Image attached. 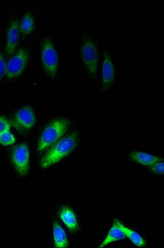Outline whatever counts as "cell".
<instances>
[{"instance_id":"obj_1","label":"cell","mask_w":164,"mask_h":248,"mask_svg":"<svg viewBox=\"0 0 164 248\" xmlns=\"http://www.w3.org/2000/svg\"><path fill=\"white\" fill-rule=\"evenodd\" d=\"M77 141V134L73 133L70 136L56 142L41 159L40 165L41 169H48L68 156L75 149Z\"/></svg>"},{"instance_id":"obj_2","label":"cell","mask_w":164,"mask_h":248,"mask_svg":"<svg viewBox=\"0 0 164 248\" xmlns=\"http://www.w3.org/2000/svg\"><path fill=\"white\" fill-rule=\"evenodd\" d=\"M68 125V120L65 118H58L51 122L40 137L38 151L41 152L57 142L67 132Z\"/></svg>"},{"instance_id":"obj_3","label":"cell","mask_w":164,"mask_h":248,"mask_svg":"<svg viewBox=\"0 0 164 248\" xmlns=\"http://www.w3.org/2000/svg\"><path fill=\"white\" fill-rule=\"evenodd\" d=\"M81 60L88 76L96 78L98 66V50L96 43L91 38H85L81 48Z\"/></svg>"},{"instance_id":"obj_4","label":"cell","mask_w":164,"mask_h":248,"mask_svg":"<svg viewBox=\"0 0 164 248\" xmlns=\"http://www.w3.org/2000/svg\"><path fill=\"white\" fill-rule=\"evenodd\" d=\"M40 56L45 72L51 78H55L59 67V59L54 43L50 38L46 37L43 39Z\"/></svg>"},{"instance_id":"obj_5","label":"cell","mask_w":164,"mask_h":248,"mask_svg":"<svg viewBox=\"0 0 164 248\" xmlns=\"http://www.w3.org/2000/svg\"><path fill=\"white\" fill-rule=\"evenodd\" d=\"M29 59L27 49L20 48L7 63V75L9 79H14L23 74Z\"/></svg>"},{"instance_id":"obj_6","label":"cell","mask_w":164,"mask_h":248,"mask_svg":"<svg viewBox=\"0 0 164 248\" xmlns=\"http://www.w3.org/2000/svg\"><path fill=\"white\" fill-rule=\"evenodd\" d=\"M12 162L16 172L21 176H25L29 171L30 155L26 143H21L14 147L12 152Z\"/></svg>"},{"instance_id":"obj_7","label":"cell","mask_w":164,"mask_h":248,"mask_svg":"<svg viewBox=\"0 0 164 248\" xmlns=\"http://www.w3.org/2000/svg\"><path fill=\"white\" fill-rule=\"evenodd\" d=\"M36 124L35 113L32 108L25 107L20 108L14 114L12 125L20 131L32 129Z\"/></svg>"},{"instance_id":"obj_8","label":"cell","mask_w":164,"mask_h":248,"mask_svg":"<svg viewBox=\"0 0 164 248\" xmlns=\"http://www.w3.org/2000/svg\"><path fill=\"white\" fill-rule=\"evenodd\" d=\"M116 78V70L111 58L110 52L104 50L103 61L102 65V87L104 90H107L112 87Z\"/></svg>"},{"instance_id":"obj_9","label":"cell","mask_w":164,"mask_h":248,"mask_svg":"<svg viewBox=\"0 0 164 248\" xmlns=\"http://www.w3.org/2000/svg\"><path fill=\"white\" fill-rule=\"evenodd\" d=\"M20 34V25L17 19L13 20L7 32L6 51L8 55L14 54L18 43Z\"/></svg>"},{"instance_id":"obj_10","label":"cell","mask_w":164,"mask_h":248,"mask_svg":"<svg viewBox=\"0 0 164 248\" xmlns=\"http://www.w3.org/2000/svg\"><path fill=\"white\" fill-rule=\"evenodd\" d=\"M119 222V220L117 219L114 220L112 228H111L110 231H109L104 241L99 246V248L105 247L107 244L114 242L120 241V240L125 238L126 236H125L124 232H123L121 227H120Z\"/></svg>"},{"instance_id":"obj_11","label":"cell","mask_w":164,"mask_h":248,"mask_svg":"<svg viewBox=\"0 0 164 248\" xmlns=\"http://www.w3.org/2000/svg\"><path fill=\"white\" fill-rule=\"evenodd\" d=\"M60 218L72 232L78 230L77 218L74 211L69 207H63L60 212Z\"/></svg>"},{"instance_id":"obj_12","label":"cell","mask_w":164,"mask_h":248,"mask_svg":"<svg viewBox=\"0 0 164 248\" xmlns=\"http://www.w3.org/2000/svg\"><path fill=\"white\" fill-rule=\"evenodd\" d=\"M130 158L133 161L145 166H151L163 161L161 158L143 152H133L131 153Z\"/></svg>"},{"instance_id":"obj_13","label":"cell","mask_w":164,"mask_h":248,"mask_svg":"<svg viewBox=\"0 0 164 248\" xmlns=\"http://www.w3.org/2000/svg\"><path fill=\"white\" fill-rule=\"evenodd\" d=\"M54 238L55 246L56 248H67L68 246V239L63 228L57 222L54 223Z\"/></svg>"},{"instance_id":"obj_14","label":"cell","mask_w":164,"mask_h":248,"mask_svg":"<svg viewBox=\"0 0 164 248\" xmlns=\"http://www.w3.org/2000/svg\"><path fill=\"white\" fill-rule=\"evenodd\" d=\"M119 224L122 231L124 232L125 236H127L135 246H137V247H144L145 246V240L137 232L125 227L120 222Z\"/></svg>"},{"instance_id":"obj_15","label":"cell","mask_w":164,"mask_h":248,"mask_svg":"<svg viewBox=\"0 0 164 248\" xmlns=\"http://www.w3.org/2000/svg\"><path fill=\"white\" fill-rule=\"evenodd\" d=\"M34 21L32 15L29 12L26 13L22 19L21 25H20V31L23 34L30 33L34 29Z\"/></svg>"},{"instance_id":"obj_16","label":"cell","mask_w":164,"mask_h":248,"mask_svg":"<svg viewBox=\"0 0 164 248\" xmlns=\"http://www.w3.org/2000/svg\"><path fill=\"white\" fill-rule=\"evenodd\" d=\"M15 138L10 131L0 134V144L3 145H13L15 142Z\"/></svg>"},{"instance_id":"obj_17","label":"cell","mask_w":164,"mask_h":248,"mask_svg":"<svg viewBox=\"0 0 164 248\" xmlns=\"http://www.w3.org/2000/svg\"><path fill=\"white\" fill-rule=\"evenodd\" d=\"M7 75V62H5L4 56L0 52V80L4 78Z\"/></svg>"},{"instance_id":"obj_18","label":"cell","mask_w":164,"mask_h":248,"mask_svg":"<svg viewBox=\"0 0 164 248\" xmlns=\"http://www.w3.org/2000/svg\"><path fill=\"white\" fill-rule=\"evenodd\" d=\"M151 171L155 174H164V165L163 162H157L154 165L150 166Z\"/></svg>"},{"instance_id":"obj_19","label":"cell","mask_w":164,"mask_h":248,"mask_svg":"<svg viewBox=\"0 0 164 248\" xmlns=\"http://www.w3.org/2000/svg\"><path fill=\"white\" fill-rule=\"evenodd\" d=\"M10 131V124L5 117H0V134Z\"/></svg>"}]
</instances>
